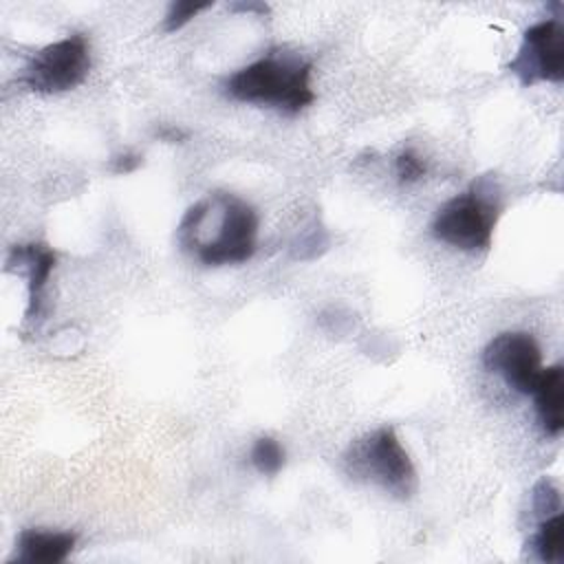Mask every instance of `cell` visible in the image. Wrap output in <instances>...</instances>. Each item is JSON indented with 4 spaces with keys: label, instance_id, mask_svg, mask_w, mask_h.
Returning a JSON list of instances; mask_svg holds the SVG:
<instances>
[{
    "label": "cell",
    "instance_id": "1",
    "mask_svg": "<svg viewBox=\"0 0 564 564\" xmlns=\"http://www.w3.org/2000/svg\"><path fill=\"white\" fill-rule=\"evenodd\" d=\"M256 209L227 192L196 200L176 227L181 249L207 267L247 262L256 253Z\"/></svg>",
    "mask_w": 564,
    "mask_h": 564
},
{
    "label": "cell",
    "instance_id": "2",
    "mask_svg": "<svg viewBox=\"0 0 564 564\" xmlns=\"http://www.w3.org/2000/svg\"><path fill=\"white\" fill-rule=\"evenodd\" d=\"M313 64L300 55L271 51L253 64L236 70L225 82V93L242 104H260L295 115L313 104Z\"/></svg>",
    "mask_w": 564,
    "mask_h": 564
},
{
    "label": "cell",
    "instance_id": "3",
    "mask_svg": "<svg viewBox=\"0 0 564 564\" xmlns=\"http://www.w3.org/2000/svg\"><path fill=\"white\" fill-rule=\"evenodd\" d=\"M344 469L350 478L372 482L399 500L416 491L414 465L390 425L352 441L344 454Z\"/></svg>",
    "mask_w": 564,
    "mask_h": 564
},
{
    "label": "cell",
    "instance_id": "4",
    "mask_svg": "<svg viewBox=\"0 0 564 564\" xmlns=\"http://www.w3.org/2000/svg\"><path fill=\"white\" fill-rule=\"evenodd\" d=\"M498 214L496 185L489 178H480L438 207L432 220V236L460 251H485L491 245Z\"/></svg>",
    "mask_w": 564,
    "mask_h": 564
},
{
    "label": "cell",
    "instance_id": "5",
    "mask_svg": "<svg viewBox=\"0 0 564 564\" xmlns=\"http://www.w3.org/2000/svg\"><path fill=\"white\" fill-rule=\"evenodd\" d=\"M90 70V46L82 33H73L42 46L22 68L20 82L35 93L53 95L79 86Z\"/></svg>",
    "mask_w": 564,
    "mask_h": 564
},
{
    "label": "cell",
    "instance_id": "6",
    "mask_svg": "<svg viewBox=\"0 0 564 564\" xmlns=\"http://www.w3.org/2000/svg\"><path fill=\"white\" fill-rule=\"evenodd\" d=\"M509 70L522 86L538 82L560 84L564 79V26L560 18L542 20L524 31Z\"/></svg>",
    "mask_w": 564,
    "mask_h": 564
},
{
    "label": "cell",
    "instance_id": "7",
    "mask_svg": "<svg viewBox=\"0 0 564 564\" xmlns=\"http://www.w3.org/2000/svg\"><path fill=\"white\" fill-rule=\"evenodd\" d=\"M482 366L520 394H531L544 370L540 346L529 333L496 335L482 350Z\"/></svg>",
    "mask_w": 564,
    "mask_h": 564
},
{
    "label": "cell",
    "instance_id": "8",
    "mask_svg": "<svg viewBox=\"0 0 564 564\" xmlns=\"http://www.w3.org/2000/svg\"><path fill=\"white\" fill-rule=\"evenodd\" d=\"M55 260V251L42 242L15 245L7 256V271H22L26 275V324L37 322L44 315V289L53 273Z\"/></svg>",
    "mask_w": 564,
    "mask_h": 564
},
{
    "label": "cell",
    "instance_id": "9",
    "mask_svg": "<svg viewBox=\"0 0 564 564\" xmlns=\"http://www.w3.org/2000/svg\"><path fill=\"white\" fill-rule=\"evenodd\" d=\"M77 535L70 531H42L24 529L15 540L11 562L18 564H59L75 549Z\"/></svg>",
    "mask_w": 564,
    "mask_h": 564
},
{
    "label": "cell",
    "instance_id": "10",
    "mask_svg": "<svg viewBox=\"0 0 564 564\" xmlns=\"http://www.w3.org/2000/svg\"><path fill=\"white\" fill-rule=\"evenodd\" d=\"M533 401H535V414L540 421V427L546 436H560L564 427V370L560 364L549 366L542 370L535 388H533Z\"/></svg>",
    "mask_w": 564,
    "mask_h": 564
},
{
    "label": "cell",
    "instance_id": "11",
    "mask_svg": "<svg viewBox=\"0 0 564 564\" xmlns=\"http://www.w3.org/2000/svg\"><path fill=\"white\" fill-rule=\"evenodd\" d=\"M531 546L542 562H562L564 557V520L562 513L542 518L531 538Z\"/></svg>",
    "mask_w": 564,
    "mask_h": 564
},
{
    "label": "cell",
    "instance_id": "12",
    "mask_svg": "<svg viewBox=\"0 0 564 564\" xmlns=\"http://www.w3.org/2000/svg\"><path fill=\"white\" fill-rule=\"evenodd\" d=\"M249 458L258 474L275 476L284 467V447L273 436H260L256 438Z\"/></svg>",
    "mask_w": 564,
    "mask_h": 564
},
{
    "label": "cell",
    "instance_id": "13",
    "mask_svg": "<svg viewBox=\"0 0 564 564\" xmlns=\"http://www.w3.org/2000/svg\"><path fill=\"white\" fill-rule=\"evenodd\" d=\"M212 7V2H192V0H174L163 18V31L172 33L185 26L192 18H196L200 11Z\"/></svg>",
    "mask_w": 564,
    "mask_h": 564
},
{
    "label": "cell",
    "instance_id": "14",
    "mask_svg": "<svg viewBox=\"0 0 564 564\" xmlns=\"http://www.w3.org/2000/svg\"><path fill=\"white\" fill-rule=\"evenodd\" d=\"M531 507H533V513L542 518H549V513H557L562 509L557 487L551 480L542 478L531 491Z\"/></svg>",
    "mask_w": 564,
    "mask_h": 564
},
{
    "label": "cell",
    "instance_id": "15",
    "mask_svg": "<svg viewBox=\"0 0 564 564\" xmlns=\"http://www.w3.org/2000/svg\"><path fill=\"white\" fill-rule=\"evenodd\" d=\"M394 170H397L399 181H403V183H416V181L423 178L425 172H427L423 159H421L414 150H401V152L397 154Z\"/></svg>",
    "mask_w": 564,
    "mask_h": 564
},
{
    "label": "cell",
    "instance_id": "16",
    "mask_svg": "<svg viewBox=\"0 0 564 564\" xmlns=\"http://www.w3.org/2000/svg\"><path fill=\"white\" fill-rule=\"evenodd\" d=\"M141 163H143V156H141V154L123 152V154H119V156H115V159L110 161V170H112L115 174H130V172H134Z\"/></svg>",
    "mask_w": 564,
    "mask_h": 564
},
{
    "label": "cell",
    "instance_id": "17",
    "mask_svg": "<svg viewBox=\"0 0 564 564\" xmlns=\"http://www.w3.org/2000/svg\"><path fill=\"white\" fill-rule=\"evenodd\" d=\"M156 137L159 139H163V141H181V139H185V132L183 130H178V128H174V126H165V128H159L156 130Z\"/></svg>",
    "mask_w": 564,
    "mask_h": 564
},
{
    "label": "cell",
    "instance_id": "18",
    "mask_svg": "<svg viewBox=\"0 0 564 564\" xmlns=\"http://www.w3.org/2000/svg\"><path fill=\"white\" fill-rule=\"evenodd\" d=\"M231 9L234 11H258V13H269V7L267 4H262V2H236V4H231Z\"/></svg>",
    "mask_w": 564,
    "mask_h": 564
}]
</instances>
